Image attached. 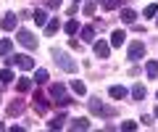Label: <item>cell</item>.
I'll list each match as a JSON object with an SVG mask.
<instances>
[{"instance_id":"44dd1931","label":"cell","mask_w":158,"mask_h":132,"mask_svg":"<svg viewBox=\"0 0 158 132\" xmlns=\"http://www.w3.org/2000/svg\"><path fill=\"white\" fill-rule=\"evenodd\" d=\"M58 27H61V24H58V19H50V21L45 24V32H48V35H56Z\"/></svg>"},{"instance_id":"277c9868","label":"cell","mask_w":158,"mask_h":132,"mask_svg":"<svg viewBox=\"0 0 158 132\" xmlns=\"http://www.w3.org/2000/svg\"><path fill=\"white\" fill-rule=\"evenodd\" d=\"M142 56H145V42L142 40H135L129 45V61H142Z\"/></svg>"},{"instance_id":"6da1fadb","label":"cell","mask_w":158,"mask_h":132,"mask_svg":"<svg viewBox=\"0 0 158 132\" xmlns=\"http://www.w3.org/2000/svg\"><path fill=\"white\" fill-rule=\"evenodd\" d=\"M53 61H56L63 71H69V74H74V71H77V61H71V58H69V53L58 50V48H53Z\"/></svg>"},{"instance_id":"ba28073f","label":"cell","mask_w":158,"mask_h":132,"mask_svg":"<svg viewBox=\"0 0 158 132\" xmlns=\"http://www.w3.org/2000/svg\"><path fill=\"white\" fill-rule=\"evenodd\" d=\"M124 40H127V32H124V29H116V32L111 35V48H121Z\"/></svg>"},{"instance_id":"9c48e42d","label":"cell","mask_w":158,"mask_h":132,"mask_svg":"<svg viewBox=\"0 0 158 132\" xmlns=\"http://www.w3.org/2000/svg\"><path fill=\"white\" fill-rule=\"evenodd\" d=\"M108 95L116 98V100H124V98H127V87L124 85H113L111 90H108Z\"/></svg>"},{"instance_id":"d590c367","label":"cell","mask_w":158,"mask_h":132,"mask_svg":"<svg viewBox=\"0 0 158 132\" xmlns=\"http://www.w3.org/2000/svg\"><path fill=\"white\" fill-rule=\"evenodd\" d=\"M77 3H79V0H77Z\"/></svg>"},{"instance_id":"f1b7e54d","label":"cell","mask_w":158,"mask_h":132,"mask_svg":"<svg viewBox=\"0 0 158 132\" xmlns=\"http://www.w3.org/2000/svg\"><path fill=\"white\" fill-rule=\"evenodd\" d=\"M50 95L61 98V95H63V85H53V87H50Z\"/></svg>"},{"instance_id":"5bb4252c","label":"cell","mask_w":158,"mask_h":132,"mask_svg":"<svg viewBox=\"0 0 158 132\" xmlns=\"http://www.w3.org/2000/svg\"><path fill=\"white\" fill-rule=\"evenodd\" d=\"M11 50H13V42L8 40V37H3V40H0V58H3V56H8Z\"/></svg>"},{"instance_id":"52a82bcc","label":"cell","mask_w":158,"mask_h":132,"mask_svg":"<svg viewBox=\"0 0 158 132\" xmlns=\"http://www.w3.org/2000/svg\"><path fill=\"white\" fill-rule=\"evenodd\" d=\"M108 53H111V42L98 40V42H95V56H98V58H108Z\"/></svg>"},{"instance_id":"1f68e13d","label":"cell","mask_w":158,"mask_h":132,"mask_svg":"<svg viewBox=\"0 0 158 132\" xmlns=\"http://www.w3.org/2000/svg\"><path fill=\"white\" fill-rule=\"evenodd\" d=\"M48 8H61V0H45Z\"/></svg>"},{"instance_id":"3957f363","label":"cell","mask_w":158,"mask_h":132,"mask_svg":"<svg viewBox=\"0 0 158 132\" xmlns=\"http://www.w3.org/2000/svg\"><path fill=\"white\" fill-rule=\"evenodd\" d=\"M16 40L21 42L24 48H29V50H34V48H37V37H34L29 29H19V37H16Z\"/></svg>"},{"instance_id":"7402d4cb","label":"cell","mask_w":158,"mask_h":132,"mask_svg":"<svg viewBox=\"0 0 158 132\" xmlns=\"http://www.w3.org/2000/svg\"><path fill=\"white\" fill-rule=\"evenodd\" d=\"M71 90L77 92V95H85V92H87V87H85V82H79V79H74V82H71Z\"/></svg>"},{"instance_id":"4316f807","label":"cell","mask_w":158,"mask_h":132,"mask_svg":"<svg viewBox=\"0 0 158 132\" xmlns=\"http://www.w3.org/2000/svg\"><path fill=\"white\" fill-rule=\"evenodd\" d=\"M156 13H158V3H150V6L145 8V16L150 19V16H156Z\"/></svg>"},{"instance_id":"603a6c76","label":"cell","mask_w":158,"mask_h":132,"mask_svg":"<svg viewBox=\"0 0 158 132\" xmlns=\"http://www.w3.org/2000/svg\"><path fill=\"white\" fill-rule=\"evenodd\" d=\"M63 29H66V35H77V32H79V24L71 19V21H66V24H63Z\"/></svg>"},{"instance_id":"d4e9b609","label":"cell","mask_w":158,"mask_h":132,"mask_svg":"<svg viewBox=\"0 0 158 132\" xmlns=\"http://www.w3.org/2000/svg\"><path fill=\"white\" fill-rule=\"evenodd\" d=\"M19 92H27L29 90V87H32V79H29V77H21V79H19Z\"/></svg>"},{"instance_id":"ac0fdd59","label":"cell","mask_w":158,"mask_h":132,"mask_svg":"<svg viewBox=\"0 0 158 132\" xmlns=\"http://www.w3.org/2000/svg\"><path fill=\"white\" fill-rule=\"evenodd\" d=\"M145 74L150 77V79H153V77H158V61H156V58H153V61H148V66H145Z\"/></svg>"},{"instance_id":"7a4b0ae2","label":"cell","mask_w":158,"mask_h":132,"mask_svg":"<svg viewBox=\"0 0 158 132\" xmlns=\"http://www.w3.org/2000/svg\"><path fill=\"white\" fill-rule=\"evenodd\" d=\"M90 111H92V114H98V116H116V109L100 103V98H92V100H90Z\"/></svg>"},{"instance_id":"7c38bea8","label":"cell","mask_w":158,"mask_h":132,"mask_svg":"<svg viewBox=\"0 0 158 132\" xmlns=\"http://www.w3.org/2000/svg\"><path fill=\"white\" fill-rule=\"evenodd\" d=\"M24 109H27L24 100H13V103L8 106V114H11V116H19V114H24Z\"/></svg>"},{"instance_id":"4dcf8cb0","label":"cell","mask_w":158,"mask_h":132,"mask_svg":"<svg viewBox=\"0 0 158 132\" xmlns=\"http://www.w3.org/2000/svg\"><path fill=\"white\" fill-rule=\"evenodd\" d=\"M95 13V3H85V16H92Z\"/></svg>"},{"instance_id":"836d02e7","label":"cell","mask_w":158,"mask_h":132,"mask_svg":"<svg viewBox=\"0 0 158 132\" xmlns=\"http://www.w3.org/2000/svg\"><path fill=\"white\" fill-rule=\"evenodd\" d=\"M98 3H106V0H98Z\"/></svg>"},{"instance_id":"f546056e","label":"cell","mask_w":158,"mask_h":132,"mask_svg":"<svg viewBox=\"0 0 158 132\" xmlns=\"http://www.w3.org/2000/svg\"><path fill=\"white\" fill-rule=\"evenodd\" d=\"M69 103H74V100H71V98H66V95H61L56 100V106H61V109H63V106H69Z\"/></svg>"},{"instance_id":"9a60e30c","label":"cell","mask_w":158,"mask_h":132,"mask_svg":"<svg viewBox=\"0 0 158 132\" xmlns=\"http://www.w3.org/2000/svg\"><path fill=\"white\" fill-rule=\"evenodd\" d=\"M82 42H95V29L92 27H82Z\"/></svg>"},{"instance_id":"d6986e66","label":"cell","mask_w":158,"mask_h":132,"mask_svg":"<svg viewBox=\"0 0 158 132\" xmlns=\"http://www.w3.org/2000/svg\"><path fill=\"white\" fill-rule=\"evenodd\" d=\"M63 121H66V114H58L53 121H48V127H50V130H61V127H63Z\"/></svg>"},{"instance_id":"ffe728a7","label":"cell","mask_w":158,"mask_h":132,"mask_svg":"<svg viewBox=\"0 0 158 132\" xmlns=\"http://www.w3.org/2000/svg\"><path fill=\"white\" fill-rule=\"evenodd\" d=\"M103 6H106V11H113V8H121V6H127V0H106Z\"/></svg>"},{"instance_id":"8fae6325","label":"cell","mask_w":158,"mask_h":132,"mask_svg":"<svg viewBox=\"0 0 158 132\" xmlns=\"http://www.w3.org/2000/svg\"><path fill=\"white\" fill-rule=\"evenodd\" d=\"M32 19H34V24H37V27H45V24H48V13L42 11V8H37V11L32 13Z\"/></svg>"},{"instance_id":"30bf717a","label":"cell","mask_w":158,"mask_h":132,"mask_svg":"<svg viewBox=\"0 0 158 132\" xmlns=\"http://www.w3.org/2000/svg\"><path fill=\"white\" fill-rule=\"evenodd\" d=\"M69 130H90V121H87L85 116H77V119H71Z\"/></svg>"},{"instance_id":"cb8c5ba5","label":"cell","mask_w":158,"mask_h":132,"mask_svg":"<svg viewBox=\"0 0 158 132\" xmlns=\"http://www.w3.org/2000/svg\"><path fill=\"white\" fill-rule=\"evenodd\" d=\"M32 82H37V85H45V82H48V71H45V69H37V74H34Z\"/></svg>"},{"instance_id":"e575fe53","label":"cell","mask_w":158,"mask_h":132,"mask_svg":"<svg viewBox=\"0 0 158 132\" xmlns=\"http://www.w3.org/2000/svg\"><path fill=\"white\" fill-rule=\"evenodd\" d=\"M156 116H158V109H156Z\"/></svg>"},{"instance_id":"83f0119b","label":"cell","mask_w":158,"mask_h":132,"mask_svg":"<svg viewBox=\"0 0 158 132\" xmlns=\"http://www.w3.org/2000/svg\"><path fill=\"white\" fill-rule=\"evenodd\" d=\"M121 130H127V132H135V130H137V121H121Z\"/></svg>"},{"instance_id":"2e32d148","label":"cell","mask_w":158,"mask_h":132,"mask_svg":"<svg viewBox=\"0 0 158 132\" xmlns=\"http://www.w3.org/2000/svg\"><path fill=\"white\" fill-rule=\"evenodd\" d=\"M135 19H137V13L132 11V8H124V11H121V21L124 24H135Z\"/></svg>"},{"instance_id":"484cf974","label":"cell","mask_w":158,"mask_h":132,"mask_svg":"<svg viewBox=\"0 0 158 132\" xmlns=\"http://www.w3.org/2000/svg\"><path fill=\"white\" fill-rule=\"evenodd\" d=\"M11 79H13V71L11 69H3V71H0V82H6V85H8Z\"/></svg>"},{"instance_id":"8992f818","label":"cell","mask_w":158,"mask_h":132,"mask_svg":"<svg viewBox=\"0 0 158 132\" xmlns=\"http://www.w3.org/2000/svg\"><path fill=\"white\" fill-rule=\"evenodd\" d=\"M16 21H19L16 13H6V16L0 19V27L6 29V32H11V29H16Z\"/></svg>"},{"instance_id":"d6a6232c","label":"cell","mask_w":158,"mask_h":132,"mask_svg":"<svg viewBox=\"0 0 158 132\" xmlns=\"http://www.w3.org/2000/svg\"><path fill=\"white\" fill-rule=\"evenodd\" d=\"M0 130H6V124H3V121H0Z\"/></svg>"},{"instance_id":"e0dca14e","label":"cell","mask_w":158,"mask_h":132,"mask_svg":"<svg viewBox=\"0 0 158 132\" xmlns=\"http://www.w3.org/2000/svg\"><path fill=\"white\" fill-rule=\"evenodd\" d=\"M145 95H148L145 85H135V87H132V98H135V100H142Z\"/></svg>"},{"instance_id":"5b68a950","label":"cell","mask_w":158,"mask_h":132,"mask_svg":"<svg viewBox=\"0 0 158 132\" xmlns=\"http://www.w3.org/2000/svg\"><path fill=\"white\" fill-rule=\"evenodd\" d=\"M16 66L24 69V71H29V69H34V58L27 56V53H21V56H16Z\"/></svg>"},{"instance_id":"4fadbf2b","label":"cell","mask_w":158,"mask_h":132,"mask_svg":"<svg viewBox=\"0 0 158 132\" xmlns=\"http://www.w3.org/2000/svg\"><path fill=\"white\" fill-rule=\"evenodd\" d=\"M34 111H37V114H45L48 111V100L42 95H34Z\"/></svg>"}]
</instances>
